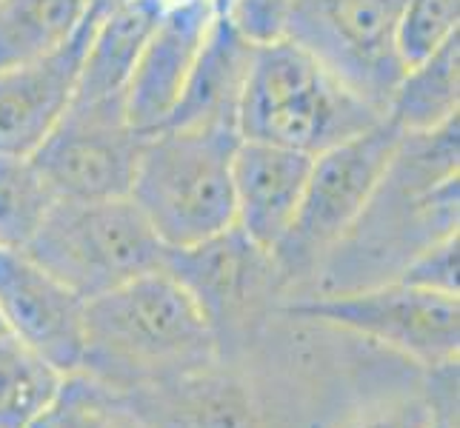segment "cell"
<instances>
[{"mask_svg": "<svg viewBox=\"0 0 460 428\" xmlns=\"http://www.w3.org/2000/svg\"><path fill=\"white\" fill-rule=\"evenodd\" d=\"M215 348L212 320L166 268L84 306L81 371L115 389L195 374L215 360Z\"/></svg>", "mask_w": 460, "mask_h": 428, "instance_id": "cell-1", "label": "cell"}, {"mask_svg": "<svg viewBox=\"0 0 460 428\" xmlns=\"http://www.w3.org/2000/svg\"><path fill=\"white\" fill-rule=\"evenodd\" d=\"M234 129L164 126L144 137L129 200L169 251L234 229Z\"/></svg>", "mask_w": 460, "mask_h": 428, "instance_id": "cell-2", "label": "cell"}, {"mask_svg": "<svg viewBox=\"0 0 460 428\" xmlns=\"http://www.w3.org/2000/svg\"><path fill=\"white\" fill-rule=\"evenodd\" d=\"M369 103L349 92L306 49L289 38L255 46L237 112L243 140L317 157L377 126Z\"/></svg>", "mask_w": 460, "mask_h": 428, "instance_id": "cell-3", "label": "cell"}, {"mask_svg": "<svg viewBox=\"0 0 460 428\" xmlns=\"http://www.w3.org/2000/svg\"><path fill=\"white\" fill-rule=\"evenodd\" d=\"M77 297L92 300L166 266L157 240L129 197L55 200L23 249Z\"/></svg>", "mask_w": 460, "mask_h": 428, "instance_id": "cell-4", "label": "cell"}, {"mask_svg": "<svg viewBox=\"0 0 460 428\" xmlns=\"http://www.w3.org/2000/svg\"><path fill=\"white\" fill-rule=\"evenodd\" d=\"M401 140L403 135L389 120H380L314 157L295 223L272 255L278 275H304L335 255L369 209Z\"/></svg>", "mask_w": 460, "mask_h": 428, "instance_id": "cell-5", "label": "cell"}, {"mask_svg": "<svg viewBox=\"0 0 460 428\" xmlns=\"http://www.w3.org/2000/svg\"><path fill=\"white\" fill-rule=\"evenodd\" d=\"M401 9L403 0H292L287 38L386 118L406 72L398 55Z\"/></svg>", "mask_w": 460, "mask_h": 428, "instance_id": "cell-6", "label": "cell"}, {"mask_svg": "<svg viewBox=\"0 0 460 428\" xmlns=\"http://www.w3.org/2000/svg\"><path fill=\"white\" fill-rule=\"evenodd\" d=\"M295 320L343 328L375 340L420 366H449L460 348V303L401 280L332 292L283 306Z\"/></svg>", "mask_w": 460, "mask_h": 428, "instance_id": "cell-7", "label": "cell"}, {"mask_svg": "<svg viewBox=\"0 0 460 428\" xmlns=\"http://www.w3.org/2000/svg\"><path fill=\"white\" fill-rule=\"evenodd\" d=\"M144 137L120 103H72L31 163L58 200L129 197Z\"/></svg>", "mask_w": 460, "mask_h": 428, "instance_id": "cell-8", "label": "cell"}, {"mask_svg": "<svg viewBox=\"0 0 460 428\" xmlns=\"http://www.w3.org/2000/svg\"><path fill=\"white\" fill-rule=\"evenodd\" d=\"M215 18L217 12L212 0L166 4L137 55L129 86L123 94V112L135 132L152 135L169 123Z\"/></svg>", "mask_w": 460, "mask_h": 428, "instance_id": "cell-9", "label": "cell"}, {"mask_svg": "<svg viewBox=\"0 0 460 428\" xmlns=\"http://www.w3.org/2000/svg\"><path fill=\"white\" fill-rule=\"evenodd\" d=\"M84 306L26 251L0 249V326L63 374L81 371Z\"/></svg>", "mask_w": 460, "mask_h": 428, "instance_id": "cell-10", "label": "cell"}, {"mask_svg": "<svg viewBox=\"0 0 460 428\" xmlns=\"http://www.w3.org/2000/svg\"><path fill=\"white\" fill-rule=\"evenodd\" d=\"M98 21L92 18L55 55L0 69V154L31 157L58 129L75 100L84 52Z\"/></svg>", "mask_w": 460, "mask_h": 428, "instance_id": "cell-11", "label": "cell"}, {"mask_svg": "<svg viewBox=\"0 0 460 428\" xmlns=\"http://www.w3.org/2000/svg\"><path fill=\"white\" fill-rule=\"evenodd\" d=\"M312 154L261 140L237 143L232 157L234 229L269 258L289 234L312 171Z\"/></svg>", "mask_w": 460, "mask_h": 428, "instance_id": "cell-12", "label": "cell"}, {"mask_svg": "<svg viewBox=\"0 0 460 428\" xmlns=\"http://www.w3.org/2000/svg\"><path fill=\"white\" fill-rule=\"evenodd\" d=\"M164 268L198 300L215 331L229 311L246 306L266 275H278L275 260L237 229L192 249L166 251Z\"/></svg>", "mask_w": 460, "mask_h": 428, "instance_id": "cell-13", "label": "cell"}, {"mask_svg": "<svg viewBox=\"0 0 460 428\" xmlns=\"http://www.w3.org/2000/svg\"><path fill=\"white\" fill-rule=\"evenodd\" d=\"M255 43H249L226 18H215L186 92L166 126L234 129ZM241 135V132H237Z\"/></svg>", "mask_w": 460, "mask_h": 428, "instance_id": "cell-14", "label": "cell"}, {"mask_svg": "<svg viewBox=\"0 0 460 428\" xmlns=\"http://www.w3.org/2000/svg\"><path fill=\"white\" fill-rule=\"evenodd\" d=\"M166 0H126L94 23L72 103H120Z\"/></svg>", "mask_w": 460, "mask_h": 428, "instance_id": "cell-15", "label": "cell"}, {"mask_svg": "<svg viewBox=\"0 0 460 428\" xmlns=\"http://www.w3.org/2000/svg\"><path fill=\"white\" fill-rule=\"evenodd\" d=\"M457 106L460 38L401 74L386 106V120L401 135H429L457 120Z\"/></svg>", "mask_w": 460, "mask_h": 428, "instance_id": "cell-16", "label": "cell"}, {"mask_svg": "<svg viewBox=\"0 0 460 428\" xmlns=\"http://www.w3.org/2000/svg\"><path fill=\"white\" fill-rule=\"evenodd\" d=\"M92 18L89 0H0V69L55 55Z\"/></svg>", "mask_w": 460, "mask_h": 428, "instance_id": "cell-17", "label": "cell"}, {"mask_svg": "<svg viewBox=\"0 0 460 428\" xmlns=\"http://www.w3.org/2000/svg\"><path fill=\"white\" fill-rule=\"evenodd\" d=\"M29 428H155L120 389L86 371L63 377L55 400Z\"/></svg>", "mask_w": 460, "mask_h": 428, "instance_id": "cell-18", "label": "cell"}, {"mask_svg": "<svg viewBox=\"0 0 460 428\" xmlns=\"http://www.w3.org/2000/svg\"><path fill=\"white\" fill-rule=\"evenodd\" d=\"M63 377L35 348L0 328V428H29L55 400Z\"/></svg>", "mask_w": 460, "mask_h": 428, "instance_id": "cell-19", "label": "cell"}, {"mask_svg": "<svg viewBox=\"0 0 460 428\" xmlns=\"http://www.w3.org/2000/svg\"><path fill=\"white\" fill-rule=\"evenodd\" d=\"M55 200L31 157L0 154V249L23 251Z\"/></svg>", "mask_w": 460, "mask_h": 428, "instance_id": "cell-20", "label": "cell"}, {"mask_svg": "<svg viewBox=\"0 0 460 428\" xmlns=\"http://www.w3.org/2000/svg\"><path fill=\"white\" fill-rule=\"evenodd\" d=\"M460 0H403L398 21V55L403 66H415L460 38Z\"/></svg>", "mask_w": 460, "mask_h": 428, "instance_id": "cell-21", "label": "cell"}, {"mask_svg": "<svg viewBox=\"0 0 460 428\" xmlns=\"http://www.w3.org/2000/svg\"><path fill=\"white\" fill-rule=\"evenodd\" d=\"M457 249H460L457 231L438 237L429 246H423L418 255H411L394 280L415 285V289L423 292L457 297Z\"/></svg>", "mask_w": 460, "mask_h": 428, "instance_id": "cell-22", "label": "cell"}, {"mask_svg": "<svg viewBox=\"0 0 460 428\" xmlns=\"http://www.w3.org/2000/svg\"><path fill=\"white\" fill-rule=\"evenodd\" d=\"M215 12L249 43L263 46L287 38L292 0H215Z\"/></svg>", "mask_w": 460, "mask_h": 428, "instance_id": "cell-23", "label": "cell"}, {"mask_svg": "<svg viewBox=\"0 0 460 428\" xmlns=\"http://www.w3.org/2000/svg\"><path fill=\"white\" fill-rule=\"evenodd\" d=\"M338 428H435V406L420 397H392L358 411Z\"/></svg>", "mask_w": 460, "mask_h": 428, "instance_id": "cell-24", "label": "cell"}, {"mask_svg": "<svg viewBox=\"0 0 460 428\" xmlns=\"http://www.w3.org/2000/svg\"><path fill=\"white\" fill-rule=\"evenodd\" d=\"M120 4H126V0H89V6H92V12L98 14V18H103L106 12H112V9H118Z\"/></svg>", "mask_w": 460, "mask_h": 428, "instance_id": "cell-25", "label": "cell"}, {"mask_svg": "<svg viewBox=\"0 0 460 428\" xmlns=\"http://www.w3.org/2000/svg\"><path fill=\"white\" fill-rule=\"evenodd\" d=\"M166 4H181V0H166ZM212 4H215V0H212Z\"/></svg>", "mask_w": 460, "mask_h": 428, "instance_id": "cell-26", "label": "cell"}, {"mask_svg": "<svg viewBox=\"0 0 460 428\" xmlns=\"http://www.w3.org/2000/svg\"><path fill=\"white\" fill-rule=\"evenodd\" d=\"M0 328H4V326H0Z\"/></svg>", "mask_w": 460, "mask_h": 428, "instance_id": "cell-27", "label": "cell"}]
</instances>
